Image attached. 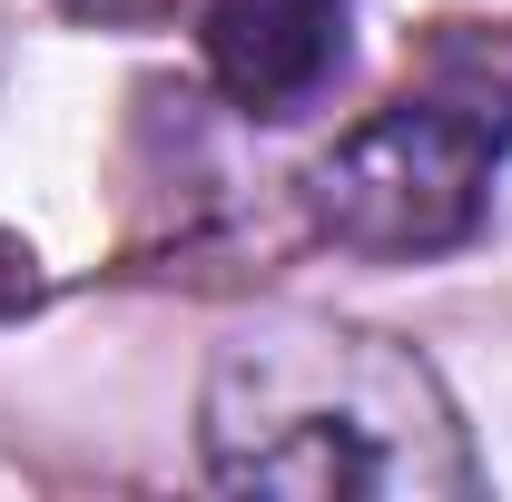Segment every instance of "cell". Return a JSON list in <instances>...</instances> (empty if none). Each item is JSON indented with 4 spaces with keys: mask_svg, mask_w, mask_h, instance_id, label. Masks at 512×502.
Returning a JSON list of instances; mask_svg holds the SVG:
<instances>
[{
    "mask_svg": "<svg viewBox=\"0 0 512 502\" xmlns=\"http://www.w3.org/2000/svg\"><path fill=\"white\" fill-rule=\"evenodd\" d=\"M512 158V79H424L306 158V227L345 256H453Z\"/></svg>",
    "mask_w": 512,
    "mask_h": 502,
    "instance_id": "obj_2",
    "label": "cell"
},
{
    "mask_svg": "<svg viewBox=\"0 0 512 502\" xmlns=\"http://www.w3.org/2000/svg\"><path fill=\"white\" fill-rule=\"evenodd\" d=\"M355 0H197V60L247 119L316 109L345 69Z\"/></svg>",
    "mask_w": 512,
    "mask_h": 502,
    "instance_id": "obj_3",
    "label": "cell"
},
{
    "mask_svg": "<svg viewBox=\"0 0 512 502\" xmlns=\"http://www.w3.org/2000/svg\"><path fill=\"white\" fill-rule=\"evenodd\" d=\"M207 483L276 502H473L483 453L453 384L384 325L266 306L247 315L197 394Z\"/></svg>",
    "mask_w": 512,
    "mask_h": 502,
    "instance_id": "obj_1",
    "label": "cell"
},
{
    "mask_svg": "<svg viewBox=\"0 0 512 502\" xmlns=\"http://www.w3.org/2000/svg\"><path fill=\"white\" fill-rule=\"evenodd\" d=\"M69 20H158L168 0H60Z\"/></svg>",
    "mask_w": 512,
    "mask_h": 502,
    "instance_id": "obj_5",
    "label": "cell"
},
{
    "mask_svg": "<svg viewBox=\"0 0 512 502\" xmlns=\"http://www.w3.org/2000/svg\"><path fill=\"white\" fill-rule=\"evenodd\" d=\"M40 306V256L20 247V237H0V315Z\"/></svg>",
    "mask_w": 512,
    "mask_h": 502,
    "instance_id": "obj_4",
    "label": "cell"
}]
</instances>
